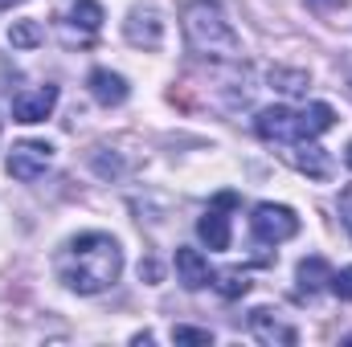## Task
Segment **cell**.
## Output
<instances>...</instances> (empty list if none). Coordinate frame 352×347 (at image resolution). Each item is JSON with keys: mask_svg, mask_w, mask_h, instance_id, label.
I'll return each instance as SVG.
<instances>
[{"mask_svg": "<svg viewBox=\"0 0 352 347\" xmlns=\"http://www.w3.org/2000/svg\"><path fill=\"white\" fill-rule=\"evenodd\" d=\"M58 274L74 294H102L123 274V250L107 233H82L66 246V254L58 261Z\"/></svg>", "mask_w": 352, "mask_h": 347, "instance_id": "obj_1", "label": "cell"}, {"mask_svg": "<svg viewBox=\"0 0 352 347\" xmlns=\"http://www.w3.org/2000/svg\"><path fill=\"white\" fill-rule=\"evenodd\" d=\"M184 37L197 53H205L213 62H238V53H242V41L217 0H192L184 8Z\"/></svg>", "mask_w": 352, "mask_h": 347, "instance_id": "obj_2", "label": "cell"}, {"mask_svg": "<svg viewBox=\"0 0 352 347\" xmlns=\"http://www.w3.org/2000/svg\"><path fill=\"white\" fill-rule=\"evenodd\" d=\"M250 229H254V237H258L263 246H278V241H291V237L299 233V217H295V208L270 204V200H266V204L254 208Z\"/></svg>", "mask_w": 352, "mask_h": 347, "instance_id": "obj_3", "label": "cell"}, {"mask_svg": "<svg viewBox=\"0 0 352 347\" xmlns=\"http://www.w3.org/2000/svg\"><path fill=\"white\" fill-rule=\"evenodd\" d=\"M123 37L135 49H160L164 45V16L156 4H135L123 21Z\"/></svg>", "mask_w": 352, "mask_h": 347, "instance_id": "obj_4", "label": "cell"}, {"mask_svg": "<svg viewBox=\"0 0 352 347\" xmlns=\"http://www.w3.org/2000/svg\"><path fill=\"white\" fill-rule=\"evenodd\" d=\"M54 164V147L45 143V139H25V143H16L12 152H8V160H4V168L12 180H37V176H45V168Z\"/></svg>", "mask_w": 352, "mask_h": 347, "instance_id": "obj_5", "label": "cell"}, {"mask_svg": "<svg viewBox=\"0 0 352 347\" xmlns=\"http://www.w3.org/2000/svg\"><path fill=\"white\" fill-rule=\"evenodd\" d=\"M58 106V86H37V90H25L12 98V119L16 123H45Z\"/></svg>", "mask_w": 352, "mask_h": 347, "instance_id": "obj_6", "label": "cell"}, {"mask_svg": "<svg viewBox=\"0 0 352 347\" xmlns=\"http://www.w3.org/2000/svg\"><path fill=\"white\" fill-rule=\"evenodd\" d=\"M254 131L266 143H295V110L291 106H266L254 119Z\"/></svg>", "mask_w": 352, "mask_h": 347, "instance_id": "obj_7", "label": "cell"}, {"mask_svg": "<svg viewBox=\"0 0 352 347\" xmlns=\"http://www.w3.org/2000/svg\"><path fill=\"white\" fill-rule=\"evenodd\" d=\"M287 160H291L303 176H311V180H328V176H332V156H328L316 139H295L291 152H287Z\"/></svg>", "mask_w": 352, "mask_h": 347, "instance_id": "obj_8", "label": "cell"}, {"mask_svg": "<svg viewBox=\"0 0 352 347\" xmlns=\"http://www.w3.org/2000/svg\"><path fill=\"white\" fill-rule=\"evenodd\" d=\"M250 331H254V339L258 344H266V347H291L299 335H295V327H287L283 319H274V311L270 307H254L250 311Z\"/></svg>", "mask_w": 352, "mask_h": 347, "instance_id": "obj_9", "label": "cell"}, {"mask_svg": "<svg viewBox=\"0 0 352 347\" xmlns=\"http://www.w3.org/2000/svg\"><path fill=\"white\" fill-rule=\"evenodd\" d=\"M176 278L184 290H205L213 286V270H209V258L201 250H176Z\"/></svg>", "mask_w": 352, "mask_h": 347, "instance_id": "obj_10", "label": "cell"}, {"mask_svg": "<svg viewBox=\"0 0 352 347\" xmlns=\"http://www.w3.org/2000/svg\"><path fill=\"white\" fill-rule=\"evenodd\" d=\"M336 123V110L328 102H307L303 110H295V139H316Z\"/></svg>", "mask_w": 352, "mask_h": 347, "instance_id": "obj_11", "label": "cell"}, {"mask_svg": "<svg viewBox=\"0 0 352 347\" xmlns=\"http://www.w3.org/2000/svg\"><path fill=\"white\" fill-rule=\"evenodd\" d=\"M90 94H94V102H102V106H119V102H127V78L123 74H111V70H90L87 78Z\"/></svg>", "mask_w": 352, "mask_h": 347, "instance_id": "obj_12", "label": "cell"}, {"mask_svg": "<svg viewBox=\"0 0 352 347\" xmlns=\"http://www.w3.org/2000/svg\"><path fill=\"white\" fill-rule=\"evenodd\" d=\"M230 208H221V204H213L201 221H197V233H201V241L209 246V250H230V217H226Z\"/></svg>", "mask_w": 352, "mask_h": 347, "instance_id": "obj_13", "label": "cell"}, {"mask_svg": "<svg viewBox=\"0 0 352 347\" xmlns=\"http://www.w3.org/2000/svg\"><path fill=\"white\" fill-rule=\"evenodd\" d=\"M328 278H332V265L324 258H303L299 261V270H295V282H299V294H320L324 286H328Z\"/></svg>", "mask_w": 352, "mask_h": 347, "instance_id": "obj_14", "label": "cell"}, {"mask_svg": "<svg viewBox=\"0 0 352 347\" xmlns=\"http://www.w3.org/2000/svg\"><path fill=\"white\" fill-rule=\"evenodd\" d=\"M70 25H78L82 33H98V25H102V4H98V0H78V4L70 8Z\"/></svg>", "mask_w": 352, "mask_h": 347, "instance_id": "obj_15", "label": "cell"}, {"mask_svg": "<svg viewBox=\"0 0 352 347\" xmlns=\"http://www.w3.org/2000/svg\"><path fill=\"white\" fill-rule=\"evenodd\" d=\"M41 37H45V29L37 21H12V29H8L12 49H33V45H41Z\"/></svg>", "mask_w": 352, "mask_h": 347, "instance_id": "obj_16", "label": "cell"}, {"mask_svg": "<svg viewBox=\"0 0 352 347\" xmlns=\"http://www.w3.org/2000/svg\"><path fill=\"white\" fill-rule=\"evenodd\" d=\"M213 286H217L226 298H242V294L250 290V274H246V270H221V274H213Z\"/></svg>", "mask_w": 352, "mask_h": 347, "instance_id": "obj_17", "label": "cell"}, {"mask_svg": "<svg viewBox=\"0 0 352 347\" xmlns=\"http://www.w3.org/2000/svg\"><path fill=\"white\" fill-rule=\"evenodd\" d=\"M307 82H311V78H307L303 70H270V86L283 90V94H303Z\"/></svg>", "mask_w": 352, "mask_h": 347, "instance_id": "obj_18", "label": "cell"}, {"mask_svg": "<svg viewBox=\"0 0 352 347\" xmlns=\"http://www.w3.org/2000/svg\"><path fill=\"white\" fill-rule=\"evenodd\" d=\"M173 344L209 347V344H213V331H205V327H173Z\"/></svg>", "mask_w": 352, "mask_h": 347, "instance_id": "obj_19", "label": "cell"}, {"mask_svg": "<svg viewBox=\"0 0 352 347\" xmlns=\"http://www.w3.org/2000/svg\"><path fill=\"white\" fill-rule=\"evenodd\" d=\"M328 290L340 298V302H352V265H344V270H336L332 278H328Z\"/></svg>", "mask_w": 352, "mask_h": 347, "instance_id": "obj_20", "label": "cell"}, {"mask_svg": "<svg viewBox=\"0 0 352 347\" xmlns=\"http://www.w3.org/2000/svg\"><path fill=\"white\" fill-rule=\"evenodd\" d=\"M336 208H340V225L349 229V237H352V184H344V188H340V200H336Z\"/></svg>", "mask_w": 352, "mask_h": 347, "instance_id": "obj_21", "label": "cell"}, {"mask_svg": "<svg viewBox=\"0 0 352 347\" xmlns=\"http://www.w3.org/2000/svg\"><path fill=\"white\" fill-rule=\"evenodd\" d=\"M307 4H311L316 12H336V8H340L344 0H307Z\"/></svg>", "mask_w": 352, "mask_h": 347, "instance_id": "obj_22", "label": "cell"}, {"mask_svg": "<svg viewBox=\"0 0 352 347\" xmlns=\"http://www.w3.org/2000/svg\"><path fill=\"white\" fill-rule=\"evenodd\" d=\"M140 278L156 282V278H160V265H156V261H144V265H140Z\"/></svg>", "mask_w": 352, "mask_h": 347, "instance_id": "obj_23", "label": "cell"}, {"mask_svg": "<svg viewBox=\"0 0 352 347\" xmlns=\"http://www.w3.org/2000/svg\"><path fill=\"white\" fill-rule=\"evenodd\" d=\"M213 204H221V208H238V196H234V192H221Z\"/></svg>", "mask_w": 352, "mask_h": 347, "instance_id": "obj_24", "label": "cell"}, {"mask_svg": "<svg viewBox=\"0 0 352 347\" xmlns=\"http://www.w3.org/2000/svg\"><path fill=\"white\" fill-rule=\"evenodd\" d=\"M344 78H349V90H352V58L344 62Z\"/></svg>", "mask_w": 352, "mask_h": 347, "instance_id": "obj_25", "label": "cell"}, {"mask_svg": "<svg viewBox=\"0 0 352 347\" xmlns=\"http://www.w3.org/2000/svg\"><path fill=\"white\" fill-rule=\"evenodd\" d=\"M12 4H25V0H0V8H12Z\"/></svg>", "mask_w": 352, "mask_h": 347, "instance_id": "obj_26", "label": "cell"}, {"mask_svg": "<svg viewBox=\"0 0 352 347\" xmlns=\"http://www.w3.org/2000/svg\"><path fill=\"white\" fill-rule=\"evenodd\" d=\"M344 164H349V168H352V143H349V152H344Z\"/></svg>", "mask_w": 352, "mask_h": 347, "instance_id": "obj_27", "label": "cell"}]
</instances>
